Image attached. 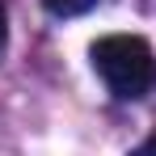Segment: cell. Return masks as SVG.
I'll return each instance as SVG.
<instances>
[{
  "mask_svg": "<svg viewBox=\"0 0 156 156\" xmlns=\"http://www.w3.org/2000/svg\"><path fill=\"white\" fill-rule=\"evenodd\" d=\"M93 72L105 80V89L122 101L144 97L156 84V55L139 34H105L93 42Z\"/></svg>",
  "mask_w": 156,
  "mask_h": 156,
  "instance_id": "1",
  "label": "cell"
},
{
  "mask_svg": "<svg viewBox=\"0 0 156 156\" xmlns=\"http://www.w3.org/2000/svg\"><path fill=\"white\" fill-rule=\"evenodd\" d=\"M47 4V13H55V17H80V13H89L97 0H42Z\"/></svg>",
  "mask_w": 156,
  "mask_h": 156,
  "instance_id": "2",
  "label": "cell"
},
{
  "mask_svg": "<svg viewBox=\"0 0 156 156\" xmlns=\"http://www.w3.org/2000/svg\"><path fill=\"white\" fill-rule=\"evenodd\" d=\"M4 42H9V9L0 0V55H4Z\"/></svg>",
  "mask_w": 156,
  "mask_h": 156,
  "instance_id": "3",
  "label": "cell"
},
{
  "mask_svg": "<svg viewBox=\"0 0 156 156\" xmlns=\"http://www.w3.org/2000/svg\"><path fill=\"white\" fill-rule=\"evenodd\" d=\"M131 156H156V131H152V135H148V139H144V144H139Z\"/></svg>",
  "mask_w": 156,
  "mask_h": 156,
  "instance_id": "4",
  "label": "cell"
}]
</instances>
